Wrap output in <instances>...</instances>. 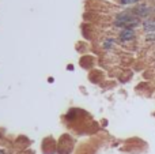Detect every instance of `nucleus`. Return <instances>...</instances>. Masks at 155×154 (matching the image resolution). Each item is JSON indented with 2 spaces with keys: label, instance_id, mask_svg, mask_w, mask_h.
<instances>
[{
  "label": "nucleus",
  "instance_id": "1",
  "mask_svg": "<svg viewBox=\"0 0 155 154\" xmlns=\"http://www.w3.org/2000/svg\"><path fill=\"white\" fill-rule=\"evenodd\" d=\"M140 23L139 18L131 14H118L117 18H116V26L118 27H125V29H132V27L137 26Z\"/></svg>",
  "mask_w": 155,
  "mask_h": 154
},
{
  "label": "nucleus",
  "instance_id": "2",
  "mask_svg": "<svg viewBox=\"0 0 155 154\" xmlns=\"http://www.w3.org/2000/svg\"><path fill=\"white\" fill-rule=\"evenodd\" d=\"M135 38V32L134 29H124L120 33V40L121 41H131Z\"/></svg>",
  "mask_w": 155,
  "mask_h": 154
},
{
  "label": "nucleus",
  "instance_id": "3",
  "mask_svg": "<svg viewBox=\"0 0 155 154\" xmlns=\"http://www.w3.org/2000/svg\"><path fill=\"white\" fill-rule=\"evenodd\" d=\"M143 27L147 32H155V19H147V21H144Z\"/></svg>",
  "mask_w": 155,
  "mask_h": 154
},
{
  "label": "nucleus",
  "instance_id": "4",
  "mask_svg": "<svg viewBox=\"0 0 155 154\" xmlns=\"http://www.w3.org/2000/svg\"><path fill=\"white\" fill-rule=\"evenodd\" d=\"M137 12V15H140V16H146V15H148V7L147 5H144V4H142V5H139V7L135 10Z\"/></svg>",
  "mask_w": 155,
  "mask_h": 154
},
{
  "label": "nucleus",
  "instance_id": "5",
  "mask_svg": "<svg viewBox=\"0 0 155 154\" xmlns=\"http://www.w3.org/2000/svg\"><path fill=\"white\" fill-rule=\"evenodd\" d=\"M136 2H139V0H121V3H123V4H128V3H136Z\"/></svg>",
  "mask_w": 155,
  "mask_h": 154
},
{
  "label": "nucleus",
  "instance_id": "6",
  "mask_svg": "<svg viewBox=\"0 0 155 154\" xmlns=\"http://www.w3.org/2000/svg\"><path fill=\"white\" fill-rule=\"evenodd\" d=\"M147 40H148V41H153V40H155V34H151V35H147Z\"/></svg>",
  "mask_w": 155,
  "mask_h": 154
},
{
  "label": "nucleus",
  "instance_id": "7",
  "mask_svg": "<svg viewBox=\"0 0 155 154\" xmlns=\"http://www.w3.org/2000/svg\"><path fill=\"white\" fill-rule=\"evenodd\" d=\"M0 154H3V153H2V152H0Z\"/></svg>",
  "mask_w": 155,
  "mask_h": 154
}]
</instances>
